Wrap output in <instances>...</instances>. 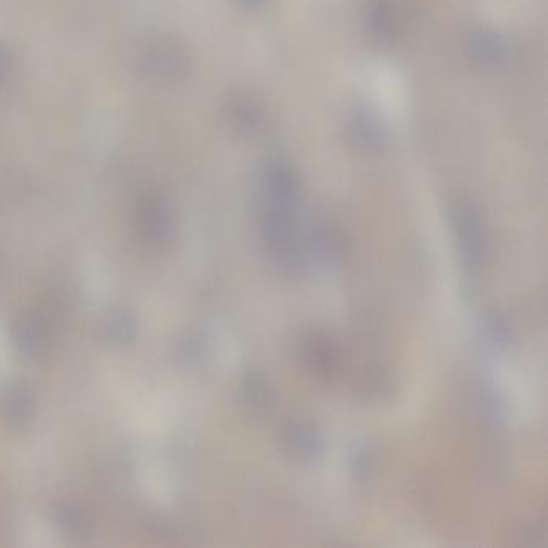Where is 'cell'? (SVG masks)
Masks as SVG:
<instances>
[{"label":"cell","instance_id":"1","mask_svg":"<svg viewBox=\"0 0 548 548\" xmlns=\"http://www.w3.org/2000/svg\"><path fill=\"white\" fill-rule=\"evenodd\" d=\"M295 209L264 201L261 211V234L270 254L287 269H295L301 259Z\"/></svg>","mask_w":548,"mask_h":548},{"label":"cell","instance_id":"2","mask_svg":"<svg viewBox=\"0 0 548 548\" xmlns=\"http://www.w3.org/2000/svg\"><path fill=\"white\" fill-rule=\"evenodd\" d=\"M450 219L463 261L467 266L478 267L486 254V237L478 211L467 198L457 195L450 203Z\"/></svg>","mask_w":548,"mask_h":548},{"label":"cell","instance_id":"3","mask_svg":"<svg viewBox=\"0 0 548 548\" xmlns=\"http://www.w3.org/2000/svg\"><path fill=\"white\" fill-rule=\"evenodd\" d=\"M262 189L267 203L296 209L301 200V182L287 161L269 160L261 174Z\"/></svg>","mask_w":548,"mask_h":548},{"label":"cell","instance_id":"4","mask_svg":"<svg viewBox=\"0 0 548 548\" xmlns=\"http://www.w3.org/2000/svg\"><path fill=\"white\" fill-rule=\"evenodd\" d=\"M12 330L13 343L18 351L31 359L44 356L54 338V325L41 312H21Z\"/></svg>","mask_w":548,"mask_h":548},{"label":"cell","instance_id":"5","mask_svg":"<svg viewBox=\"0 0 548 548\" xmlns=\"http://www.w3.org/2000/svg\"><path fill=\"white\" fill-rule=\"evenodd\" d=\"M365 26L373 41L380 45H391L397 34V13L394 0H367L365 4Z\"/></svg>","mask_w":548,"mask_h":548},{"label":"cell","instance_id":"6","mask_svg":"<svg viewBox=\"0 0 548 548\" xmlns=\"http://www.w3.org/2000/svg\"><path fill=\"white\" fill-rule=\"evenodd\" d=\"M468 52L484 68H497L507 57L504 39L491 28H476L471 31L468 36Z\"/></svg>","mask_w":548,"mask_h":548},{"label":"cell","instance_id":"7","mask_svg":"<svg viewBox=\"0 0 548 548\" xmlns=\"http://www.w3.org/2000/svg\"><path fill=\"white\" fill-rule=\"evenodd\" d=\"M349 134L354 144L365 150L380 147L385 139V131L378 118L369 108H357L349 123Z\"/></svg>","mask_w":548,"mask_h":548},{"label":"cell","instance_id":"8","mask_svg":"<svg viewBox=\"0 0 548 548\" xmlns=\"http://www.w3.org/2000/svg\"><path fill=\"white\" fill-rule=\"evenodd\" d=\"M4 412L7 422L13 426H23L34 414L33 394L21 383H13L5 389Z\"/></svg>","mask_w":548,"mask_h":548},{"label":"cell","instance_id":"9","mask_svg":"<svg viewBox=\"0 0 548 548\" xmlns=\"http://www.w3.org/2000/svg\"><path fill=\"white\" fill-rule=\"evenodd\" d=\"M171 217L166 213V209L161 206H153V208L147 209V213L144 214L142 219V232L148 242L163 243L168 240L171 235Z\"/></svg>","mask_w":548,"mask_h":548},{"label":"cell","instance_id":"10","mask_svg":"<svg viewBox=\"0 0 548 548\" xmlns=\"http://www.w3.org/2000/svg\"><path fill=\"white\" fill-rule=\"evenodd\" d=\"M232 118L238 129L246 134H256L264 123L261 108L251 99L238 100L232 111Z\"/></svg>","mask_w":548,"mask_h":548},{"label":"cell","instance_id":"11","mask_svg":"<svg viewBox=\"0 0 548 548\" xmlns=\"http://www.w3.org/2000/svg\"><path fill=\"white\" fill-rule=\"evenodd\" d=\"M137 333L135 319L127 311H116L108 320V336L118 346H127L134 341Z\"/></svg>","mask_w":548,"mask_h":548},{"label":"cell","instance_id":"12","mask_svg":"<svg viewBox=\"0 0 548 548\" xmlns=\"http://www.w3.org/2000/svg\"><path fill=\"white\" fill-rule=\"evenodd\" d=\"M57 521L63 531L70 534H82L87 526L86 516L79 512L78 508L63 507L58 510Z\"/></svg>","mask_w":548,"mask_h":548},{"label":"cell","instance_id":"13","mask_svg":"<svg viewBox=\"0 0 548 548\" xmlns=\"http://www.w3.org/2000/svg\"><path fill=\"white\" fill-rule=\"evenodd\" d=\"M290 444L303 455L314 454L315 450H317L315 434L307 431L304 426H298L295 430L290 431Z\"/></svg>","mask_w":548,"mask_h":548},{"label":"cell","instance_id":"14","mask_svg":"<svg viewBox=\"0 0 548 548\" xmlns=\"http://www.w3.org/2000/svg\"><path fill=\"white\" fill-rule=\"evenodd\" d=\"M237 4L246 10H256L266 4V0H237Z\"/></svg>","mask_w":548,"mask_h":548}]
</instances>
